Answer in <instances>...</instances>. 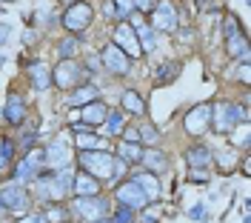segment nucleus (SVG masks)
<instances>
[{
	"mask_svg": "<svg viewBox=\"0 0 251 223\" xmlns=\"http://www.w3.org/2000/svg\"><path fill=\"white\" fill-rule=\"evenodd\" d=\"M26 100H23V97L20 95H15V92H12V95H9V100H6V109H3V117H6V120H9V123H23V120H26Z\"/></svg>",
	"mask_w": 251,
	"mask_h": 223,
	"instance_id": "nucleus-15",
	"label": "nucleus"
},
{
	"mask_svg": "<svg viewBox=\"0 0 251 223\" xmlns=\"http://www.w3.org/2000/svg\"><path fill=\"white\" fill-rule=\"evenodd\" d=\"M0 203L9 212H26L29 209V192L23 189V186H17V183H9L0 192Z\"/></svg>",
	"mask_w": 251,
	"mask_h": 223,
	"instance_id": "nucleus-10",
	"label": "nucleus"
},
{
	"mask_svg": "<svg viewBox=\"0 0 251 223\" xmlns=\"http://www.w3.org/2000/svg\"><path fill=\"white\" fill-rule=\"evenodd\" d=\"M72 186H75V169H72V166H63V169H54V172H51V180H49L51 200H60L63 195H69Z\"/></svg>",
	"mask_w": 251,
	"mask_h": 223,
	"instance_id": "nucleus-11",
	"label": "nucleus"
},
{
	"mask_svg": "<svg viewBox=\"0 0 251 223\" xmlns=\"http://www.w3.org/2000/svg\"><path fill=\"white\" fill-rule=\"evenodd\" d=\"M237 32H243L240 20H237V17H226V37H228V34H237Z\"/></svg>",
	"mask_w": 251,
	"mask_h": 223,
	"instance_id": "nucleus-37",
	"label": "nucleus"
},
{
	"mask_svg": "<svg viewBox=\"0 0 251 223\" xmlns=\"http://www.w3.org/2000/svg\"><path fill=\"white\" fill-rule=\"evenodd\" d=\"M72 189L77 192L80 197H89V195H97L100 192V180H94L89 172H80V175H75V186Z\"/></svg>",
	"mask_w": 251,
	"mask_h": 223,
	"instance_id": "nucleus-20",
	"label": "nucleus"
},
{
	"mask_svg": "<svg viewBox=\"0 0 251 223\" xmlns=\"http://www.w3.org/2000/svg\"><path fill=\"white\" fill-rule=\"evenodd\" d=\"M92 100H97V89L89 86V83H83L80 89L72 92V106H86V103H92Z\"/></svg>",
	"mask_w": 251,
	"mask_h": 223,
	"instance_id": "nucleus-24",
	"label": "nucleus"
},
{
	"mask_svg": "<svg viewBox=\"0 0 251 223\" xmlns=\"http://www.w3.org/2000/svg\"><path fill=\"white\" fill-rule=\"evenodd\" d=\"M92 17H94L92 6L77 0V3H72V6L63 12V26H66L69 32H83V29L92 23Z\"/></svg>",
	"mask_w": 251,
	"mask_h": 223,
	"instance_id": "nucleus-5",
	"label": "nucleus"
},
{
	"mask_svg": "<svg viewBox=\"0 0 251 223\" xmlns=\"http://www.w3.org/2000/svg\"><path fill=\"white\" fill-rule=\"evenodd\" d=\"M106 200L100 197V195H89V197H77L75 200V212H77L80 218H86V221H100L103 215H106Z\"/></svg>",
	"mask_w": 251,
	"mask_h": 223,
	"instance_id": "nucleus-9",
	"label": "nucleus"
},
{
	"mask_svg": "<svg viewBox=\"0 0 251 223\" xmlns=\"http://www.w3.org/2000/svg\"><path fill=\"white\" fill-rule=\"evenodd\" d=\"M134 34H137V43H140V52L143 55H149V52H154L157 49V40H154V32H151V26H146L140 20H134Z\"/></svg>",
	"mask_w": 251,
	"mask_h": 223,
	"instance_id": "nucleus-19",
	"label": "nucleus"
},
{
	"mask_svg": "<svg viewBox=\"0 0 251 223\" xmlns=\"http://www.w3.org/2000/svg\"><path fill=\"white\" fill-rule=\"evenodd\" d=\"M77 146H80V152H89V149H100V135H94V129L77 132Z\"/></svg>",
	"mask_w": 251,
	"mask_h": 223,
	"instance_id": "nucleus-26",
	"label": "nucleus"
},
{
	"mask_svg": "<svg viewBox=\"0 0 251 223\" xmlns=\"http://www.w3.org/2000/svg\"><path fill=\"white\" fill-rule=\"evenodd\" d=\"M100 63L109 69L111 75H128V57H126L120 49L114 46V43H109V46L103 49V55H100Z\"/></svg>",
	"mask_w": 251,
	"mask_h": 223,
	"instance_id": "nucleus-14",
	"label": "nucleus"
},
{
	"mask_svg": "<svg viewBox=\"0 0 251 223\" xmlns=\"http://www.w3.org/2000/svg\"><path fill=\"white\" fill-rule=\"evenodd\" d=\"M117 200L128 209H146L149 206V195L140 189L137 180H126L123 186H117Z\"/></svg>",
	"mask_w": 251,
	"mask_h": 223,
	"instance_id": "nucleus-7",
	"label": "nucleus"
},
{
	"mask_svg": "<svg viewBox=\"0 0 251 223\" xmlns=\"http://www.w3.org/2000/svg\"><path fill=\"white\" fill-rule=\"evenodd\" d=\"M177 75H180V63H163L160 69H157L154 80H157V83H172Z\"/></svg>",
	"mask_w": 251,
	"mask_h": 223,
	"instance_id": "nucleus-29",
	"label": "nucleus"
},
{
	"mask_svg": "<svg viewBox=\"0 0 251 223\" xmlns=\"http://www.w3.org/2000/svg\"><path fill=\"white\" fill-rule=\"evenodd\" d=\"M92 223H106V221H92Z\"/></svg>",
	"mask_w": 251,
	"mask_h": 223,
	"instance_id": "nucleus-49",
	"label": "nucleus"
},
{
	"mask_svg": "<svg viewBox=\"0 0 251 223\" xmlns=\"http://www.w3.org/2000/svg\"><path fill=\"white\" fill-rule=\"evenodd\" d=\"M126 169H128V163H123L120 158H114V163H111V177H114V180H120V177L126 175Z\"/></svg>",
	"mask_w": 251,
	"mask_h": 223,
	"instance_id": "nucleus-36",
	"label": "nucleus"
},
{
	"mask_svg": "<svg viewBox=\"0 0 251 223\" xmlns=\"http://www.w3.org/2000/svg\"><path fill=\"white\" fill-rule=\"evenodd\" d=\"M109 223H134V215H131V209L128 206H117V212H114V218H111Z\"/></svg>",
	"mask_w": 251,
	"mask_h": 223,
	"instance_id": "nucleus-34",
	"label": "nucleus"
},
{
	"mask_svg": "<svg viewBox=\"0 0 251 223\" xmlns=\"http://www.w3.org/2000/svg\"><path fill=\"white\" fill-rule=\"evenodd\" d=\"M17 223H49L46 215H26V218H20Z\"/></svg>",
	"mask_w": 251,
	"mask_h": 223,
	"instance_id": "nucleus-42",
	"label": "nucleus"
},
{
	"mask_svg": "<svg viewBox=\"0 0 251 223\" xmlns=\"http://www.w3.org/2000/svg\"><path fill=\"white\" fill-rule=\"evenodd\" d=\"M131 180H137V183H140V189L149 195V200H151L157 192H160V186H157V180H154V175H151V172H140V175H134Z\"/></svg>",
	"mask_w": 251,
	"mask_h": 223,
	"instance_id": "nucleus-25",
	"label": "nucleus"
},
{
	"mask_svg": "<svg viewBox=\"0 0 251 223\" xmlns=\"http://www.w3.org/2000/svg\"><path fill=\"white\" fill-rule=\"evenodd\" d=\"M66 215H69V212H66L63 206H51L46 212V221L49 223H63V221H66Z\"/></svg>",
	"mask_w": 251,
	"mask_h": 223,
	"instance_id": "nucleus-35",
	"label": "nucleus"
},
{
	"mask_svg": "<svg viewBox=\"0 0 251 223\" xmlns=\"http://www.w3.org/2000/svg\"><path fill=\"white\" fill-rule=\"evenodd\" d=\"M69 158H72V149H69V143H66L63 138L43 149V163H46L49 169H63V166H69Z\"/></svg>",
	"mask_w": 251,
	"mask_h": 223,
	"instance_id": "nucleus-12",
	"label": "nucleus"
},
{
	"mask_svg": "<svg viewBox=\"0 0 251 223\" xmlns=\"http://www.w3.org/2000/svg\"><path fill=\"white\" fill-rule=\"evenodd\" d=\"M237 120H243V123L249 120V109H246V106H243V109H237L231 103H220L217 109L211 106V123H214V129H217L220 135L231 132Z\"/></svg>",
	"mask_w": 251,
	"mask_h": 223,
	"instance_id": "nucleus-3",
	"label": "nucleus"
},
{
	"mask_svg": "<svg viewBox=\"0 0 251 223\" xmlns=\"http://www.w3.org/2000/svg\"><path fill=\"white\" fill-rule=\"evenodd\" d=\"M26 75H29V80H31V86L37 89V92H46L49 86H51V69H49L46 63H31L29 69H26Z\"/></svg>",
	"mask_w": 251,
	"mask_h": 223,
	"instance_id": "nucleus-16",
	"label": "nucleus"
},
{
	"mask_svg": "<svg viewBox=\"0 0 251 223\" xmlns=\"http://www.w3.org/2000/svg\"><path fill=\"white\" fill-rule=\"evenodd\" d=\"M60 57L63 60H69V57H75V52H77V40L75 37H66V40H60Z\"/></svg>",
	"mask_w": 251,
	"mask_h": 223,
	"instance_id": "nucleus-33",
	"label": "nucleus"
},
{
	"mask_svg": "<svg viewBox=\"0 0 251 223\" xmlns=\"http://www.w3.org/2000/svg\"><path fill=\"white\" fill-rule=\"evenodd\" d=\"M106 114H109L106 103L92 100V103H86L83 109H77V123H83V126H89V129H97V126H103Z\"/></svg>",
	"mask_w": 251,
	"mask_h": 223,
	"instance_id": "nucleus-13",
	"label": "nucleus"
},
{
	"mask_svg": "<svg viewBox=\"0 0 251 223\" xmlns=\"http://www.w3.org/2000/svg\"><path fill=\"white\" fill-rule=\"evenodd\" d=\"M12 158H15V143H12V140H3V143H0V169L9 166Z\"/></svg>",
	"mask_w": 251,
	"mask_h": 223,
	"instance_id": "nucleus-32",
	"label": "nucleus"
},
{
	"mask_svg": "<svg viewBox=\"0 0 251 223\" xmlns=\"http://www.w3.org/2000/svg\"><path fill=\"white\" fill-rule=\"evenodd\" d=\"M6 215H9V209H6L3 203H0V218H3V221H6Z\"/></svg>",
	"mask_w": 251,
	"mask_h": 223,
	"instance_id": "nucleus-47",
	"label": "nucleus"
},
{
	"mask_svg": "<svg viewBox=\"0 0 251 223\" xmlns=\"http://www.w3.org/2000/svg\"><path fill=\"white\" fill-rule=\"evenodd\" d=\"M140 223H157V212L154 209H140Z\"/></svg>",
	"mask_w": 251,
	"mask_h": 223,
	"instance_id": "nucleus-39",
	"label": "nucleus"
},
{
	"mask_svg": "<svg viewBox=\"0 0 251 223\" xmlns=\"http://www.w3.org/2000/svg\"><path fill=\"white\" fill-rule=\"evenodd\" d=\"M103 123H106V135H120V132H123V126H126L123 112H109Z\"/></svg>",
	"mask_w": 251,
	"mask_h": 223,
	"instance_id": "nucleus-28",
	"label": "nucleus"
},
{
	"mask_svg": "<svg viewBox=\"0 0 251 223\" xmlns=\"http://www.w3.org/2000/svg\"><path fill=\"white\" fill-rule=\"evenodd\" d=\"M208 3H214V0H197V6H200V9H208Z\"/></svg>",
	"mask_w": 251,
	"mask_h": 223,
	"instance_id": "nucleus-46",
	"label": "nucleus"
},
{
	"mask_svg": "<svg viewBox=\"0 0 251 223\" xmlns=\"http://www.w3.org/2000/svg\"><path fill=\"white\" fill-rule=\"evenodd\" d=\"M34 140H37V135H34V132H29V135H23V146H31Z\"/></svg>",
	"mask_w": 251,
	"mask_h": 223,
	"instance_id": "nucleus-45",
	"label": "nucleus"
},
{
	"mask_svg": "<svg viewBox=\"0 0 251 223\" xmlns=\"http://www.w3.org/2000/svg\"><path fill=\"white\" fill-rule=\"evenodd\" d=\"M80 163H83V172H89L94 180H109L111 177V158L109 152H100V149H89V152H80Z\"/></svg>",
	"mask_w": 251,
	"mask_h": 223,
	"instance_id": "nucleus-1",
	"label": "nucleus"
},
{
	"mask_svg": "<svg viewBox=\"0 0 251 223\" xmlns=\"http://www.w3.org/2000/svg\"><path fill=\"white\" fill-rule=\"evenodd\" d=\"M226 40H228V55H231V57H243V60H249V37H246V32L228 34Z\"/></svg>",
	"mask_w": 251,
	"mask_h": 223,
	"instance_id": "nucleus-22",
	"label": "nucleus"
},
{
	"mask_svg": "<svg viewBox=\"0 0 251 223\" xmlns=\"http://www.w3.org/2000/svg\"><path fill=\"white\" fill-rule=\"evenodd\" d=\"M114 46L123 52L126 57H140V43H137V34L134 29L128 26V23H117V29H114Z\"/></svg>",
	"mask_w": 251,
	"mask_h": 223,
	"instance_id": "nucleus-8",
	"label": "nucleus"
},
{
	"mask_svg": "<svg viewBox=\"0 0 251 223\" xmlns=\"http://www.w3.org/2000/svg\"><path fill=\"white\" fill-rule=\"evenodd\" d=\"M203 212H205V206L203 203H197L194 209H188V218H203Z\"/></svg>",
	"mask_w": 251,
	"mask_h": 223,
	"instance_id": "nucleus-43",
	"label": "nucleus"
},
{
	"mask_svg": "<svg viewBox=\"0 0 251 223\" xmlns=\"http://www.w3.org/2000/svg\"><path fill=\"white\" fill-rule=\"evenodd\" d=\"M237 78H240V83H243V86H249V60H243L240 72H237Z\"/></svg>",
	"mask_w": 251,
	"mask_h": 223,
	"instance_id": "nucleus-41",
	"label": "nucleus"
},
{
	"mask_svg": "<svg viewBox=\"0 0 251 223\" xmlns=\"http://www.w3.org/2000/svg\"><path fill=\"white\" fill-rule=\"evenodd\" d=\"M183 126H186L188 135L200 138L205 129L211 126V106H208V103H200V106H194V109H191L186 117H183Z\"/></svg>",
	"mask_w": 251,
	"mask_h": 223,
	"instance_id": "nucleus-6",
	"label": "nucleus"
},
{
	"mask_svg": "<svg viewBox=\"0 0 251 223\" xmlns=\"http://www.w3.org/2000/svg\"><path fill=\"white\" fill-rule=\"evenodd\" d=\"M111 6H114L117 20H126V17L131 15V9H134V3H131V0H111Z\"/></svg>",
	"mask_w": 251,
	"mask_h": 223,
	"instance_id": "nucleus-31",
	"label": "nucleus"
},
{
	"mask_svg": "<svg viewBox=\"0 0 251 223\" xmlns=\"http://www.w3.org/2000/svg\"><path fill=\"white\" fill-rule=\"evenodd\" d=\"M131 3H134V9H140V12H151L157 0H131Z\"/></svg>",
	"mask_w": 251,
	"mask_h": 223,
	"instance_id": "nucleus-40",
	"label": "nucleus"
},
{
	"mask_svg": "<svg viewBox=\"0 0 251 223\" xmlns=\"http://www.w3.org/2000/svg\"><path fill=\"white\" fill-rule=\"evenodd\" d=\"M63 3H66V6H72V3H77V0H63Z\"/></svg>",
	"mask_w": 251,
	"mask_h": 223,
	"instance_id": "nucleus-48",
	"label": "nucleus"
},
{
	"mask_svg": "<svg viewBox=\"0 0 251 223\" xmlns=\"http://www.w3.org/2000/svg\"><path fill=\"white\" fill-rule=\"evenodd\" d=\"M3 3H9V0H3Z\"/></svg>",
	"mask_w": 251,
	"mask_h": 223,
	"instance_id": "nucleus-50",
	"label": "nucleus"
},
{
	"mask_svg": "<svg viewBox=\"0 0 251 223\" xmlns=\"http://www.w3.org/2000/svg\"><path fill=\"white\" fill-rule=\"evenodd\" d=\"M26 160H29V163H34V166L40 169V166H43V149H31L29 155H26Z\"/></svg>",
	"mask_w": 251,
	"mask_h": 223,
	"instance_id": "nucleus-38",
	"label": "nucleus"
},
{
	"mask_svg": "<svg viewBox=\"0 0 251 223\" xmlns=\"http://www.w3.org/2000/svg\"><path fill=\"white\" fill-rule=\"evenodd\" d=\"M137 135H140V143H146V146H157V140H160V132H157L151 123L137 126Z\"/></svg>",
	"mask_w": 251,
	"mask_h": 223,
	"instance_id": "nucleus-30",
	"label": "nucleus"
},
{
	"mask_svg": "<svg viewBox=\"0 0 251 223\" xmlns=\"http://www.w3.org/2000/svg\"><path fill=\"white\" fill-rule=\"evenodd\" d=\"M191 180H194V183H205L203 169H191Z\"/></svg>",
	"mask_w": 251,
	"mask_h": 223,
	"instance_id": "nucleus-44",
	"label": "nucleus"
},
{
	"mask_svg": "<svg viewBox=\"0 0 251 223\" xmlns=\"http://www.w3.org/2000/svg\"><path fill=\"white\" fill-rule=\"evenodd\" d=\"M34 177H37V166L23 158L20 163H17V169H15V180L17 183H23V180H34Z\"/></svg>",
	"mask_w": 251,
	"mask_h": 223,
	"instance_id": "nucleus-27",
	"label": "nucleus"
},
{
	"mask_svg": "<svg viewBox=\"0 0 251 223\" xmlns=\"http://www.w3.org/2000/svg\"><path fill=\"white\" fill-rule=\"evenodd\" d=\"M140 163L146 166V172H151V175H157V172H163L166 166H169V160H166V155H160L154 146L149 149V152H143V158Z\"/></svg>",
	"mask_w": 251,
	"mask_h": 223,
	"instance_id": "nucleus-21",
	"label": "nucleus"
},
{
	"mask_svg": "<svg viewBox=\"0 0 251 223\" xmlns=\"http://www.w3.org/2000/svg\"><path fill=\"white\" fill-rule=\"evenodd\" d=\"M117 158L123 160V163H140L143 143H128V140H120V143H117Z\"/></svg>",
	"mask_w": 251,
	"mask_h": 223,
	"instance_id": "nucleus-23",
	"label": "nucleus"
},
{
	"mask_svg": "<svg viewBox=\"0 0 251 223\" xmlns=\"http://www.w3.org/2000/svg\"><path fill=\"white\" fill-rule=\"evenodd\" d=\"M120 106H123V112H128V114H146V100L140 97V92H134V89H126L123 95H120Z\"/></svg>",
	"mask_w": 251,
	"mask_h": 223,
	"instance_id": "nucleus-18",
	"label": "nucleus"
},
{
	"mask_svg": "<svg viewBox=\"0 0 251 223\" xmlns=\"http://www.w3.org/2000/svg\"><path fill=\"white\" fill-rule=\"evenodd\" d=\"M177 23H180V15H177V6H174L172 0H157L154 9H151V26H154L157 32H174L177 29Z\"/></svg>",
	"mask_w": 251,
	"mask_h": 223,
	"instance_id": "nucleus-4",
	"label": "nucleus"
},
{
	"mask_svg": "<svg viewBox=\"0 0 251 223\" xmlns=\"http://www.w3.org/2000/svg\"><path fill=\"white\" fill-rule=\"evenodd\" d=\"M186 163L191 166V169H208L211 163H214V158H211V149L203 143H197V146H191L186 152Z\"/></svg>",
	"mask_w": 251,
	"mask_h": 223,
	"instance_id": "nucleus-17",
	"label": "nucleus"
},
{
	"mask_svg": "<svg viewBox=\"0 0 251 223\" xmlns=\"http://www.w3.org/2000/svg\"><path fill=\"white\" fill-rule=\"evenodd\" d=\"M86 78H89V72L83 66H77L72 57L69 60H60V66L51 72V83H57L60 89H77V86L86 83Z\"/></svg>",
	"mask_w": 251,
	"mask_h": 223,
	"instance_id": "nucleus-2",
	"label": "nucleus"
}]
</instances>
